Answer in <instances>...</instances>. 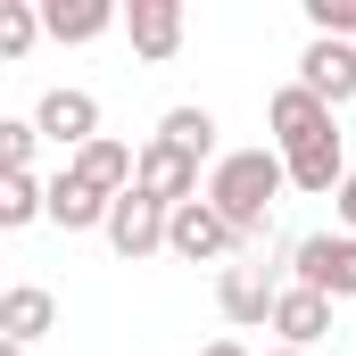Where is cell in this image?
<instances>
[{
    "label": "cell",
    "mask_w": 356,
    "mask_h": 356,
    "mask_svg": "<svg viewBox=\"0 0 356 356\" xmlns=\"http://www.w3.org/2000/svg\"><path fill=\"white\" fill-rule=\"evenodd\" d=\"M249 241L207 207V199H191V207H175V232H166V257H182V266H216L224 273V257H241Z\"/></svg>",
    "instance_id": "obj_3"
},
{
    "label": "cell",
    "mask_w": 356,
    "mask_h": 356,
    "mask_svg": "<svg viewBox=\"0 0 356 356\" xmlns=\"http://www.w3.org/2000/svg\"><path fill=\"white\" fill-rule=\"evenodd\" d=\"M273 356H307V348H273Z\"/></svg>",
    "instance_id": "obj_25"
},
{
    "label": "cell",
    "mask_w": 356,
    "mask_h": 356,
    "mask_svg": "<svg viewBox=\"0 0 356 356\" xmlns=\"http://www.w3.org/2000/svg\"><path fill=\"white\" fill-rule=\"evenodd\" d=\"M133 191H149L158 207H191V199H207V182H199V158L191 149H175V141H141V175H133Z\"/></svg>",
    "instance_id": "obj_5"
},
{
    "label": "cell",
    "mask_w": 356,
    "mask_h": 356,
    "mask_svg": "<svg viewBox=\"0 0 356 356\" xmlns=\"http://www.w3.org/2000/svg\"><path fill=\"white\" fill-rule=\"evenodd\" d=\"M50 216V182L42 175H0V232H25Z\"/></svg>",
    "instance_id": "obj_17"
},
{
    "label": "cell",
    "mask_w": 356,
    "mask_h": 356,
    "mask_svg": "<svg viewBox=\"0 0 356 356\" xmlns=\"http://www.w3.org/2000/svg\"><path fill=\"white\" fill-rule=\"evenodd\" d=\"M290 191V166H282V149H224L216 166H207V207L241 232V241H266L273 224V199Z\"/></svg>",
    "instance_id": "obj_1"
},
{
    "label": "cell",
    "mask_w": 356,
    "mask_h": 356,
    "mask_svg": "<svg viewBox=\"0 0 356 356\" xmlns=\"http://www.w3.org/2000/svg\"><path fill=\"white\" fill-rule=\"evenodd\" d=\"M124 42H133V58L166 67L182 50V0H133V8H124Z\"/></svg>",
    "instance_id": "obj_11"
},
{
    "label": "cell",
    "mask_w": 356,
    "mask_h": 356,
    "mask_svg": "<svg viewBox=\"0 0 356 356\" xmlns=\"http://www.w3.org/2000/svg\"><path fill=\"white\" fill-rule=\"evenodd\" d=\"M42 332H58V298H50L42 282H17V290H0V340L33 348Z\"/></svg>",
    "instance_id": "obj_13"
},
{
    "label": "cell",
    "mask_w": 356,
    "mask_h": 356,
    "mask_svg": "<svg viewBox=\"0 0 356 356\" xmlns=\"http://www.w3.org/2000/svg\"><path fill=\"white\" fill-rule=\"evenodd\" d=\"M42 25H50V42H99L108 25H124L108 0H50L42 8Z\"/></svg>",
    "instance_id": "obj_16"
},
{
    "label": "cell",
    "mask_w": 356,
    "mask_h": 356,
    "mask_svg": "<svg viewBox=\"0 0 356 356\" xmlns=\"http://www.w3.org/2000/svg\"><path fill=\"white\" fill-rule=\"evenodd\" d=\"M199 356H249V348H241V340H207Z\"/></svg>",
    "instance_id": "obj_23"
},
{
    "label": "cell",
    "mask_w": 356,
    "mask_h": 356,
    "mask_svg": "<svg viewBox=\"0 0 356 356\" xmlns=\"http://www.w3.org/2000/svg\"><path fill=\"white\" fill-rule=\"evenodd\" d=\"M0 356H33V348H17V340H0Z\"/></svg>",
    "instance_id": "obj_24"
},
{
    "label": "cell",
    "mask_w": 356,
    "mask_h": 356,
    "mask_svg": "<svg viewBox=\"0 0 356 356\" xmlns=\"http://www.w3.org/2000/svg\"><path fill=\"white\" fill-rule=\"evenodd\" d=\"M282 166H290V191H307V199H340V182H348L340 124H332V133H315V141H298V149H282Z\"/></svg>",
    "instance_id": "obj_7"
},
{
    "label": "cell",
    "mask_w": 356,
    "mask_h": 356,
    "mask_svg": "<svg viewBox=\"0 0 356 356\" xmlns=\"http://www.w3.org/2000/svg\"><path fill=\"white\" fill-rule=\"evenodd\" d=\"M166 232H175V207H158L149 191H124V199L108 207V249H116L124 266L158 257V249H166Z\"/></svg>",
    "instance_id": "obj_4"
},
{
    "label": "cell",
    "mask_w": 356,
    "mask_h": 356,
    "mask_svg": "<svg viewBox=\"0 0 356 356\" xmlns=\"http://www.w3.org/2000/svg\"><path fill=\"white\" fill-rule=\"evenodd\" d=\"M273 332H282V348H307V356H315V340L332 332V298L290 282V290H282V307H273Z\"/></svg>",
    "instance_id": "obj_14"
},
{
    "label": "cell",
    "mask_w": 356,
    "mask_h": 356,
    "mask_svg": "<svg viewBox=\"0 0 356 356\" xmlns=\"http://www.w3.org/2000/svg\"><path fill=\"white\" fill-rule=\"evenodd\" d=\"M307 25L323 42H356V0H307Z\"/></svg>",
    "instance_id": "obj_21"
},
{
    "label": "cell",
    "mask_w": 356,
    "mask_h": 356,
    "mask_svg": "<svg viewBox=\"0 0 356 356\" xmlns=\"http://www.w3.org/2000/svg\"><path fill=\"white\" fill-rule=\"evenodd\" d=\"M216 307H224V323L257 332V323H273L282 290H273V273H257V266H224V273H216Z\"/></svg>",
    "instance_id": "obj_10"
},
{
    "label": "cell",
    "mask_w": 356,
    "mask_h": 356,
    "mask_svg": "<svg viewBox=\"0 0 356 356\" xmlns=\"http://www.w3.org/2000/svg\"><path fill=\"white\" fill-rule=\"evenodd\" d=\"M290 282H298V290H323L332 307L356 298V232H307V241L290 249Z\"/></svg>",
    "instance_id": "obj_2"
},
{
    "label": "cell",
    "mask_w": 356,
    "mask_h": 356,
    "mask_svg": "<svg viewBox=\"0 0 356 356\" xmlns=\"http://www.w3.org/2000/svg\"><path fill=\"white\" fill-rule=\"evenodd\" d=\"M298 83L315 91L323 108H348L356 99V42H323V33H315V42L298 50Z\"/></svg>",
    "instance_id": "obj_8"
},
{
    "label": "cell",
    "mask_w": 356,
    "mask_h": 356,
    "mask_svg": "<svg viewBox=\"0 0 356 356\" xmlns=\"http://www.w3.org/2000/svg\"><path fill=\"white\" fill-rule=\"evenodd\" d=\"M67 175L91 182L99 199H124V191H133V175H141V149H124L116 133H99L91 149H75V158H67Z\"/></svg>",
    "instance_id": "obj_12"
},
{
    "label": "cell",
    "mask_w": 356,
    "mask_h": 356,
    "mask_svg": "<svg viewBox=\"0 0 356 356\" xmlns=\"http://www.w3.org/2000/svg\"><path fill=\"white\" fill-rule=\"evenodd\" d=\"M266 124H273V149H298V141L332 133V124H340V108H323L307 83H282V91L266 99Z\"/></svg>",
    "instance_id": "obj_9"
},
{
    "label": "cell",
    "mask_w": 356,
    "mask_h": 356,
    "mask_svg": "<svg viewBox=\"0 0 356 356\" xmlns=\"http://www.w3.org/2000/svg\"><path fill=\"white\" fill-rule=\"evenodd\" d=\"M42 33H50V25H42V8H33V0H0V58H25Z\"/></svg>",
    "instance_id": "obj_19"
},
{
    "label": "cell",
    "mask_w": 356,
    "mask_h": 356,
    "mask_svg": "<svg viewBox=\"0 0 356 356\" xmlns=\"http://www.w3.org/2000/svg\"><path fill=\"white\" fill-rule=\"evenodd\" d=\"M33 124H42V141H58V149L75 158V149H91V141H99V99H91V91H75V83H58V91H42Z\"/></svg>",
    "instance_id": "obj_6"
},
{
    "label": "cell",
    "mask_w": 356,
    "mask_h": 356,
    "mask_svg": "<svg viewBox=\"0 0 356 356\" xmlns=\"http://www.w3.org/2000/svg\"><path fill=\"white\" fill-rule=\"evenodd\" d=\"M33 149H42V124L33 116H0V175H33Z\"/></svg>",
    "instance_id": "obj_20"
},
{
    "label": "cell",
    "mask_w": 356,
    "mask_h": 356,
    "mask_svg": "<svg viewBox=\"0 0 356 356\" xmlns=\"http://www.w3.org/2000/svg\"><path fill=\"white\" fill-rule=\"evenodd\" d=\"M108 207H116V199H99V191L75 182L67 166L50 175V224H58V232H108Z\"/></svg>",
    "instance_id": "obj_15"
},
{
    "label": "cell",
    "mask_w": 356,
    "mask_h": 356,
    "mask_svg": "<svg viewBox=\"0 0 356 356\" xmlns=\"http://www.w3.org/2000/svg\"><path fill=\"white\" fill-rule=\"evenodd\" d=\"M332 207H340V232H356V166H348V182H340V199H332Z\"/></svg>",
    "instance_id": "obj_22"
},
{
    "label": "cell",
    "mask_w": 356,
    "mask_h": 356,
    "mask_svg": "<svg viewBox=\"0 0 356 356\" xmlns=\"http://www.w3.org/2000/svg\"><path fill=\"white\" fill-rule=\"evenodd\" d=\"M158 141H175V149H191V158L207 166V149H216V116L182 99V108H166V116H158Z\"/></svg>",
    "instance_id": "obj_18"
}]
</instances>
